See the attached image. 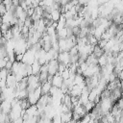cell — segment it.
I'll use <instances>...</instances> for the list:
<instances>
[{"label":"cell","mask_w":123,"mask_h":123,"mask_svg":"<svg viewBox=\"0 0 123 123\" xmlns=\"http://www.w3.org/2000/svg\"><path fill=\"white\" fill-rule=\"evenodd\" d=\"M31 65H32L33 74H34V75H39V73H40V69H41V64L39 63V62H38L37 60H36Z\"/></svg>","instance_id":"obj_9"},{"label":"cell","mask_w":123,"mask_h":123,"mask_svg":"<svg viewBox=\"0 0 123 123\" xmlns=\"http://www.w3.org/2000/svg\"><path fill=\"white\" fill-rule=\"evenodd\" d=\"M90 119H91V116H90V114L88 113V114H86V115L82 118V121H83L84 123H88V122L90 121Z\"/></svg>","instance_id":"obj_14"},{"label":"cell","mask_w":123,"mask_h":123,"mask_svg":"<svg viewBox=\"0 0 123 123\" xmlns=\"http://www.w3.org/2000/svg\"><path fill=\"white\" fill-rule=\"evenodd\" d=\"M1 109H2V111H3V112L9 114L10 111H11V110H12V101H11V100H8V99L2 101Z\"/></svg>","instance_id":"obj_6"},{"label":"cell","mask_w":123,"mask_h":123,"mask_svg":"<svg viewBox=\"0 0 123 123\" xmlns=\"http://www.w3.org/2000/svg\"><path fill=\"white\" fill-rule=\"evenodd\" d=\"M59 66H60V62L58 60H51L48 62V73L49 75L54 76L55 74H57L59 72Z\"/></svg>","instance_id":"obj_3"},{"label":"cell","mask_w":123,"mask_h":123,"mask_svg":"<svg viewBox=\"0 0 123 123\" xmlns=\"http://www.w3.org/2000/svg\"><path fill=\"white\" fill-rule=\"evenodd\" d=\"M70 59H71V55H70L69 51L59 52L58 61H59L60 63H63V64H65L68 67V65L70 64Z\"/></svg>","instance_id":"obj_2"},{"label":"cell","mask_w":123,"mask_h":123,"mask_svg":"<svg viewBox=\"0 0 123 123\" xmlns=\"http://www.w3.org/2000/svg\"><path fill=\"white\" fill-rule=\"evenodd\" d=\"M98 64L101 66V67H104L108 64V54L105 52L101 57L98 58Z\"/></svg>","instance_id":"obj_11"},{"label":"cell","mask_w":123,"mask_h":123,"mask_svg":"<svg viewBox=\"0 0 123 123\" xmlns=\"http://www.w3.org/2000/svg\"><path fill=\"white\" fill-rule=\"evenodd\" d=\"M88 123H96V122H95V119H92V118H91L90 121H89Z\"/></svg>","instance_id":"obj_16"},{"label":"cell","mask_w":123,"mask_h":123,"mask_svg":"<svg viewBox=\"0 0 123 123\" xmlns=\"http://www.w3.org/2000/svg\"><path fill=\"white\" fill-rule=\"evenodd\" d=\"M51 83H52V86L61 88L62 86V84H63V79H62V75L58 72L57 74H55V75L52 77V81H51Z\"/></svg>","instance_id":"obj_4"},{"label":"cell","mask_w":123,"mask_h":123,"mask_svg":"<svg viewBox=\"0 0 123 123\" xmlns=\"http://www.w3.org/2000/svg\"><path fill=\"white\" fill-rule=\"evenodd\" d=\"M50 13H51V18H52V20L55 21V22H58V21L60 20L62 14V12H61V10H59V9H54Z\"/></svg>","instance_id":"obj_10"},{"label":"cell","mask_w":123,"mask_h":123,"mask_svg":"<svg viewBox=\"0 0 123 123\" xmlns=\"http://www.w3.org/2000/svg\"><path fill=\"white\" fill-rule=\"evenodd\" d=\"M84 106H85L86 111H93V110H94L96 104H95L93 101H88V102H87L86 105H84Z\"/></svg>","instance_id":"obj_13"},{"label":"cell","mask_w":123,"mask_h":123,"mask_svg":"<svg viewBox=\"0 0 123 123\" xmlns=\"http://www.w3.org/2000/svg\"><path fill=\"white\" fill-rule=\"evenodd\" d=\"M42 95V91H41V86H38L37 88H36L35 90L33 91H30L28 93V101L31 105H37V102L39 101L40 97Z\"/></svg>","instance_id":"obj_1"},{"label":"cell","mask_w":123,"mask_h":123,"mask_svg":"<svg viewBox=\"0 0 123 123\" xmlns=\"http://www.w3.org/2000/svg\"><path fill=\"white\" fill-rule=\"evenodd\" d=\"M61 75H62V77L63 81H64V80L69 79V78H70V76H71V71H70L69 67H66V68H65V69L61 73Z\"/></svg>","instance_id":"obj_12"},{"label":"cell","mask_w":123,"mask_h":123,"mask_svg":"<svg viewBox=\"0 0 123 123\" xmlns=\"http://www.w3.org/2000/svg\"><path fill=\"white\" fill-rule=\"evenodd\" d=\"M61 118H62V123H66L69 122L73 119V111H69L66 112H62L61 113Z\"/></svg>","instance_id":"obj_7"},{"label":"cell","mask_w":123,"mask_h":123,"mask_svg":"<svg viewBox=\"0 0 123 123\" xmlns=\"http://www.w3.org/2000/svg\"><path fill=\"white\" fill-rule=\"evenodd\" d=\"M83 89H84V88H82L80 86H78V85H74V86L69 89V92H68V93H70L71 96L80 97V96L82 95Z\"/></svg>","instance_id":"obj_5"},{"label":"cell","mask_w":123,"mask_h":123,"mask_svg":"<svg viewBox=\"0 0 123 123\" xmlns=\"http://www.w3.org/2000/svg\"><path fill=\"white\" fill-rule=\"evenodd\" d=\"M40 86H41L42 94H49V92L51 90V87H52V83L49 82V81H46V82L42 83Z\"/></svg>","instance_id":"obj_8"},{"label":"cell","mask_w":123,"mask_h":123,"mask_svg":"<svg viewBox=\"0 0 123 123\" xmlns=\"http://www.w3.org/2000/svg\"><path fill=\"white\" fill-rule=\"evenodd\" d=\"M23 56H24V54H16L15 55V61L16 62H22Z\"/></svg>","instance_id":"obj_15"},{"label":"cell","mask_w":123,"mask_h":123,"mask_svg":"<svg viewBox=\"0 0 123 123\" xmlns=\"http://www.w3.org/2000/svg\"><path fill=\"white\" fill-rule=\"evenodd\" d=\"M76 123H84V122L82 121V119H80V120H78V121H77Z\"/></svg>","instance_id":"obj_17"}]
</instances>
